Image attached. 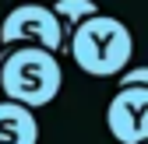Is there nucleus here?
Segmentation results:
<instances>
[{"mask_svg":"<svg viewBox=\"0 0 148 144\" xmlns=\"http://www.w3.org/2000/svg\"><path fill=\"white\" fill-rule=\"evenodd\" d=\"M60 84L64 70L53 53L39 46H11L7 53H0V92L7 102L39 109L60 95Z\"/></svg>","mask_w":148,"mask_h":144,"instance_id":"1","label":"nucleus"},{"mask_svg":"<svg viewBox=\"0 0 148 144\" xmlns=\"http://www.w3.org/2000/svg\"><path fill=\"white\" fill-rule=\"evenodd\" d=\"M67 53L92 77H120L134 60V35L120 18L95 14L67 39Z\"/></svg>","mask_w":148,"mask_h":144,"instance_id":"2","label":"nucleus"},{"mask_svg":"<svg viewBox=\"0 0 148 144\" xmlns=\"http://www.w3.org/2000/svg\"><path fill=\"white\" fill-rule=\"evenodd\" d=\"M0 42L4 46H39V49L57 56L64 49V35H60V25H57V18H53L49 7L18 4L0 21Z\"/></svg>","mask_w":148,"mask_h":144,"instance_id":"3","label":"nucleus"},{"mask_svg":"<svg viewBox=\"0 0 148 144\" xmlns=\"http://www.w3.org/2000/svg\"><path fill=\"white\" fill-rule=\"evenodd\" d=\"M106 127L120 144L148 141V92L145 88H120L106 105Z\"/></svg>","mask_w":148,"mask_h":144,"instance_id":"4","label":"nucleus"},{"mask_svg":"<svg viewBox=\"0 0 148 144\" xmlns=\"http://www.w3.org/2000/svg\"><path fill=\"white\" fill-rule=\"evenodd\" d=\"M0 144H39V120L18 102H0Z\"/></svg>","mask_w":148,"mask_h":144,"instance_id":"5","label":"nucleus"},{"mask_svg":"<svg viewBox=\"0 0 148 144\" xmlns=\"http://www.w3.org/2000/svg\"><path fill=\"white\" fill-rule=\"evenodd\" d=\"M53 18H57V25H60V35H64V49H67V39L74 32H78V25H85L88 18H95L102 14L95 0H57V4L49 7Z\"/></svg>","mask_w":148,"mask_h":144,"instance_id":"6","label":"nucleus"},{"mask_svg":"<svg viewBox=\"0 0 148 144\" xmlns=\"http://www.w3.org/2000/svg\"><path fill=\"white\" fill-rule=\"evenodd\" d=\"M120 88H145L148 92V67H127L120 74Z\"/></svg>","mask_w":148,"mask_h":144,"instance_id":"7","label":"nucleus"},{"mask_svg":"<svg viewBox=\"0 0 148 144\" xmlns=\"http://www.w3.org/2000/svg\"><path fill=\"white\" fill-rule=\"evenodd\" d=\"M145 144H148V141H145Z\"/></svg>","mask_w":148,"mask_h":144,"instance_id":"8","label":"nucleus"}]
</instances>
